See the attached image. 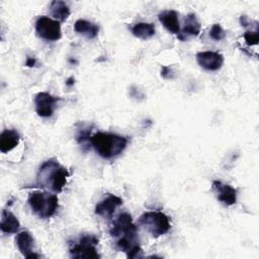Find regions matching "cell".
I'll return each instance as SVG.
<instances>
[{"instance_id": "6da1fadb", "label": "cell", "mask_w": 259, "mask_h": 259, "mask_svg": "<svg viewBox=\"0 0 259 259\" xmlns=\"http://www.w3.org/2000/svg\"><path fill=\"white\" fill-rule=\"evenodd\" d=\"M109 234L114 239L117 251L125 253L127 258L142 257V248L138 238L137 226L128 212L119 213L111 223Z\"/></svg>"}, {"instance_id": "7a4b0ae2", "label": "cell", "mask_w": 259, "mask_h": 259, "mask_svg": "<svg viewBox=\"0 0 259 259\" xmlns=\"http://www.w3.org/2000/svg\"><path fill=\"white\" fill-rule=\"evenodd\" d=\"M69 176L70 173L64 166L57 160L50 159L40 165L36 174L35 187L60 193L66 186Z\"/></svg>"}, {"instance_id": "3957f363", "label": "cell", "mask_w": 259, "mask_h": 259, "mask_svg": "<svg viewBox=\"0 0 259 259\" xmlns=\"http://www.w3.org/2000/svg\"><path fill=\"white\" fill-rule=\"evenodd\" d=\"M128 140L113 133L97 132L90 136L89 144L103 159L109 160L120 155L126 148Z\"/></svg>"}, {"instance_id": "277c9868", "label": "cell", "mask_w": 259, "mask_h": 259, "mask_svg": "<svg viewBox=\"0 0 259 259\" xmlns=\"http://www.w3.org/2000/svg\"><path fill=\"white\" fill-rule=\"evenodd\" d=\"M27 202L31 210L40 219L53 217L59 206V198L56 194L40 190L30 192Z\"/></svg>"}, {"instance_id": "5b68a950", "label": "cell", "mask_w": 259, "mask_h": 259, "mask_svg": "<svg viewBox=\"0 0 259 259\" xmlns=\"http://www.w3.org/2000/svg\"><path fill=\"white\" fill-rule=\"evenodd\" d=\"M139 224L154 238L165 235L171 228L169 218L164 212L156 210L144 212L139 219Z\"/></svg>"}, {"instance_id": "8992f818", "label": "cell", "mask_w": 259, "mask_h": 259, "mask_svg": "<svg viewBox=\"0 0 259 259\" xmlns=\"http://www.w3.org/2000/svg\"><path fill=\"white\" fill-rule=\"evenodd\" d=\"M98 238L93 234H83L78 241L71 242L69 245V253L73 258H100L96 246Z\"/></svg>"}, {"instance_id": "52a82bcc", "label": "cell", "mask_w": 259, "mask_h": 259, "mask_svg": "<svg viewBox=\"0 0 259 259\" xmlns=\"http://www.w3.org/2000/svg\"><path fill=\"white\" fill-rule=\"evenodd\" d=\"M35 32L38 37L48 41H56L62 37L60 22L48 16H39L36 19Z\"/></svg>"}, {"instance_id": "ba28073f", "label": "cell", "mask_w": 259, "mask_h": 259, "mask_svg": "<svg viewBox=\"0 0 259 259\" xmlns=\"http://www.w3.org/2000/svg\"><path fill=\"white\" fill-rule=\"evenodd\" d=\"M59 98L48 92H38L34 97L35 112L40 117H51Z\"/></svg>"}, {"instance_id": "9c48e42d", "label": "cell", "mask_w": 259, "mask_h": 259, "mask_svg": "<svg viewBox=\"0 0 259 259\" xmlns=\"http://www.w3.org/2000/svg\"><path fill=\"white\" fill-rule=\"evenodd\" d=\"M211 190L219 201L225 205H233L237 202V189L220 180H214L211 184Z\"/></svg>"}, {"instance_id": "30bf717a", "label": "cell", "mask_w": 259, "mask_h": 259, "mask_svg": "<svg viewBox=\"0 0 259 259\" xmlns=\"http://www.w3.org/2000/svg\"><path fill=\"white\" fill-rule=\"evenodd\" d=\"M196 61L206 71H218L224 64V57L219 52L203 51L196 54Z\"/></svg>"}, {"instance_id": "8fae6325", "label": "cell", "mask_w": 259, "mask_h": 259, "mask_svg": "<svg viewBox=\"0 0 259 259\" xmlns=\"http://www.w3.org/2000/svg\"><path fill=\"white\" fill-rule=\"evenodd\" d=\"M122 204V199L114 194H108L95 206V213L104 219H111L115 209Z\"/></svg>"}, {"instance_id": "7c38bea8", "label": "cell", "mask_w": 259, "mask_h": 259, "mask_svg": "<svg viewBox=\"0 0 259 259\" xmlns=\"http://www.w3.org/2000/svg\"><path fill=\"white\" fill-rule=\"evenodd\" d=\"M33 238L27 231H22L16 235L15 244L19 250V252L25 257L29 259L38 258L39 255L35 253L33 249Z\"/></svg>"}, {"instance_id": "4fadbf2b", "label": "cell", "mask_w": 259, "mask_h": 259, "mask_svg": "<svg viewBox=\"0 0 259 259\" xmlns=\"http://www.w3.org/2000/svg\"><path fill=\"white\" fill-rule=\"evenodd\" d=\"M159 21L163 24V26L173 34L180 33V24L178 19V13L175 10L168 9L163 10L158 14Z\"/></svg>"}, {"instance_id": "5bb4252c", "label": "cell", "mask_w": 259, "mask_h": 259, "mask_svg": "<svg viewBox=\"0 0 259 259\" xmlns=\"http://www.w3.org/2000/svg\"><path fill=\"white\" fill-rule=\"evenodd\" d=\"M201 29V24L194 13H189L186 15L184 19V25L182 30H180V33L177 35L179 39L185 40L186 37L185 35H193L197 36L200 32Z\"/></svg>"}, {"instance_id": "9a60e30c", "label": "cell", "mask_w": 259, "mask_h": 259, "mask_svg": "<svg viewBox=\"0 0 259 259\" xmlns=\"http://www.w3.org/2000/svg\"><path fill=\"white\" fill-rule=\"evenodd\" d=\"M20 142V135L15 130H4L0 135V151L3 154L12 151Z\"/></svg>"}, {"instance_id": "2e32d148", "label": "cell", "mask_w": 259, "mask_h": 259, "mask_svg": "<svg viewBox=\"0 0 259 259\" xmlns=\"http://www.w3.org/2000/svg\"><path fill=\"white\" fill-rule=\"evenodd\" d=\"M1 231L5 234H14L20 228V223L18 219L9 210L3 209L1 213Z\"/></svg>"}, {"instance_id": "e0dca14e", "label": "cell", "mask_w": 259, "mask_h": 259, "mask_svg": "<svg viewBox=\"0 0 259 259\" xmlns=\"http://www.w3.org/2000/svg\"><path fill=\"white\" fill-rule=\"evenodd\" d=\"M74 30L84 37L91 39L97 36L99 32V26L86 19H78L74 24Z\"/></svg>"}, {"instance_id": "ac0fdd59", "label": "cell", "mask_w": 259, "mask_h": 259, "mask_svg": "<svg viewBox=\"0 0 259 259\" xmlns=\"http://www.w3.org/2000/svg\"><path fill=\"white\" fill-rule=\"evenodd\" d=\"M50 11L52 16L55 18V20L59 22H63L67 20V18L71 14L69 6L64 1H61V0L52 1L50 5Z\"/></svg>"}, {"instance_id": "d6986e66", "label": "cell", "mask_w": 259, "mask_h": 259, "mask_svg": "<svg viewBox=\"0 0 259 259\" xmlns=\"http://www.w3.org/2000/svg\"><path fill=\"white\" fill-rule=\"evenodd\" d=\"M132 33L141 39H148L155 34V25L149 22H138L132 28Z\"/></svg>"}, {"instance_id": "ffe728a7", "label": "cell", "mask_w": 259, "mask_h": 259, "mask_svg": "<svg viewBox=\"0 0 259 259\" xmlns=\"http://www.w3.org/2000/svg\"><path fill=\"white\" fill-rule=\"evenodd\" d=\"M209 36L215 40V41H219V40H222L223 38H225L226 36V32L224 30V28L221 26V24L219 23H214L210 30H209Z\"/></svg>"}, {"instance_id": "44dd1931", "label": "cell", "mask_w": 259, "mask_h": 259, "mask_svg": "<svg viewBox=\"0 0 259 259\" xmlns=\"http://www.w3.org/2000/svg\"><path fill=\"white\" fill-rule=\"evenodd\" d=\"M244 40L248 46H257L258 40H259V34H258V29L255 30H247L243 34Z\"/></svg>"}, {"instance_id": "7402d4cb", "label": "cell", "mask_w": 259, "mask_h": 259, "mask_svg": "<svg viewBox=\"0 0 259 259\" xmlns=\"http://www.w3.org/2000/svg\"><path fill=\"white\" fill-rule=\"evenodd\" d=\"M161 76L164 79H172L173 78L172 70L169 67H166V66L162 67V69H161Z\"/></svg>"}, {"instance_id": "603a6c76", "label": "cell", "mask_w": 259, "mask_h": 259, "mask_svg": "<svg viewBox=\"0 0 259 259\" xmlns=\"http://www.w3.org/2000/svg\"><path fill=\"white\" fill-rule=\"evenodd\" d=\"M35 64H36V59L34 58V57H28L27 59H26V62H25V66H27V67H34L35 66Z\"/></svg>"}, {"instance_id": "cb8c5ba5", "label": "cell", "mask_w": 259, "mask_h": 259, "mask_svg": "<svg viewBox=\"0 0 259 259\" xmlns=\"http://www.w3.org/2000/svg\"><path fill=\"white\" fill-rule=\"evenodd\" d=\"M66 84H67V85H72V84H74V79H73V78L68 79V81L66 82Z\"/></svg>"}]
</instances>
